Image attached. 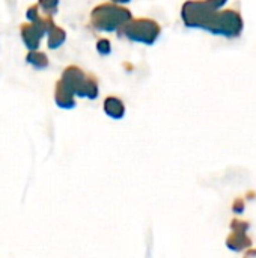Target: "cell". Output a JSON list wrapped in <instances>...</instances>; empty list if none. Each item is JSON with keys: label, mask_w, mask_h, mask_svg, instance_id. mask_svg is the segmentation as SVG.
<instances>
[{"label": "cell", "mask_w": 256, "mask_h": 258, "mask_svg": "<svg viewBox=\"0 0 256 258\" xmlns=\"http://www.w3.org/2000/svg\"><path fill=\"white\" fill-rule=\"evenodd\" d=\"M246 231L247 230H232V234H229L226 239V246L235 252L250 248L252 239L246 234Z\"/></svg>", "instance_id": "7"}, {"label": "cell", "mask_w": 256, "mask_h": 258, "mask_svg": "<svg viewBox=\"0 0 256 258\" xmlns=\"http://www.w3.org/2000/svg\"><path fill=\"white\" fill-rule=\"evenodd\" d=\"M133 18L130 9L122 5L113 3H101L95 6L91 12V24L97 30L103 32H115L119 30L125 23Z\"/></svg>", "instance_id": "1"}, {"label": "cell", "mask_w": 256, "mask_h": 258, "mask_svg": "<svg viewBox=\"0 0 256 258\" xmlns=\"http://www.w3.org/2000/svg\"><path fill=\"white\" fill-rule=\"evenodd\" d=\"M65 39H66V32L62 27L56 26V24H53L50 27V30L47 32V45L51 50L60 47L65 42Z\"/></svg>", "instance_id": "9"}, {"label": "cell", "mask_w": 256, "mask_h": 258, "mask_svg": "<svg viewBox=\"0 0 256 258\" xmlns=\"http://www.w3.org/2000/svg\"><path fill=\"white\" fill-rule=\"evenodd\" d=\"M26 60H27V63L33 65V67L38 68V70L47 68L48 63H50L47 54L42 53V51H38V50H30V51L27 53V56H26Z\"/></svg>", "instance_id": "10"}, {"label": "cell", "mask_w": 256, "mask_h": 258, "mask_svg": "<svg viewBox=\"0 0 256 258\" xmlns=\"http://www.w3.org/2000/svg\"><path fill=\"white\" fill-rule=\"evenodd\" d=\"M39 8L44 11V14L47 15H54L57 12V5L59 0H38Z\"/></svg>", "instance_id": "11"}, {"label": "cell", "mask_w": 256, "mask_h": 258, "mask_svg": "<svg viewBox=\"0 0 256 258\" xmlns=\"http://www.w3.org/2000/svg\"><path fill=\"white\" fill-rule=\"evenodd\" d=\"M119 35L128 38L130 41L142 44H154L161 33V27L157 21L151 18H131L119 29Z\"/></svg>", "instance_id": "5"}, {"label": "cell", "mask_w": 256, "mask_h": 258, "mask_svg": "<svg viewBox=\"0 0 256 258\" xmlns=\"http://www.w3.org/2000/svg\"><path fill=\"white\" fill-rule=\"evenodd\" d=\"M112 2H115V3H122V5H124V3H128L130 0H112Z\"/></svg>", "instance_id": "14"}, {"label": "cell", "mask_w": 256, "mask_h": 258, "mask_svg": "<svg viewBox=\"0 0 256 258\" xmlns=\"http://www.w3.org/2000/svg\"><path fill=\"white\" fill-rule=\"evenodd\" d=\"M104 112L115 119H119L125 115V106L122 103V100H119L118 97H107L104 101Z\"/></svg>", "instance_id": "8"}, {"label": "cell", "mask_w": 256, "mask_h": 258, "mask_svg": "<svg viewBox=\"0 0 256 258\" xmlns=\"http://www.w3.org/2000/svg\"><path fill=\"white\" fill-rule=\"evenodd\" d=\"M54 101L62 109H72L75 107V94L62 80H59L54 86Z\"/></svg>", "instance_id": "6"}, {"label": "cell", "mask_w": 256, "mask_h": 258, "mask_svg": "<svg viewBox=\"0 0 256 258\" xmlns=\"http://www.w3.org/2000/svg\"><path fill=\"white\" fill-rule=\"evenodd\" d=\"M244 21L238 11L235 9H223L211 14L204 23L202 29L211 32L213 35H220L226 38H235L243 32Z\"/></svg>", "instance_id": "2"}, {"label": "cell", "mask_w": 256, "mask_h": 258, "mask_svg": "<svg viewBox=\"0 0 256 258\" xmlns=\"http://www.w3.org/2000/svg\"><path fill=\"white\" fill-rule=\"evenodd\" d=\"M228 0H189L181 8V18L190 29H202L207 18L223 8Z\"/></svg>", "instance_id": "4"}, {"label": "cell", "mask_w": 256, "mask_h": 258, "mask_svg": "<svg viewBox=\"0 0 256 258\" xmlns=\"http://www.w3.org/2000/svg\"><path fill=\"white\" fill-rule=\"evenodd\" d=\"M60 80L81 98L95 100L98 97V82L94 74H86L81 68L69 65L63 70Z\"/></svg>", "instance_id": "3"}, {"label": "cell", "mask_w": 256, "mask_h": 258, "mask_svg": "<svg viewBox=\"0 0 256 258\" xmlns=\"http://www.w3.org/2000/svg\"><path fill=\"white\" fill-rule=\"evenodd\" d=\"M232 210H234L235 213H241V212L244 210V201H243V198H237V200L234 201Z\"/></svg>", "instance_id": "13"}, {"label": "cell", "mask_w": 256, "mask_h": 258, "mask_svg": "<svg viewBox=\"0 0 256 258\" xmlns=\"http://www.w3.org/2000/svg\"><path fill=\"white\" fill-rule=\"evenodd\" d=\"M97 50L101 53V54H109L110 53V50H112V45H110V41L109 39H100L98 42H97Z\"/></svg>", "instance_id": "12"}]
</instances>
